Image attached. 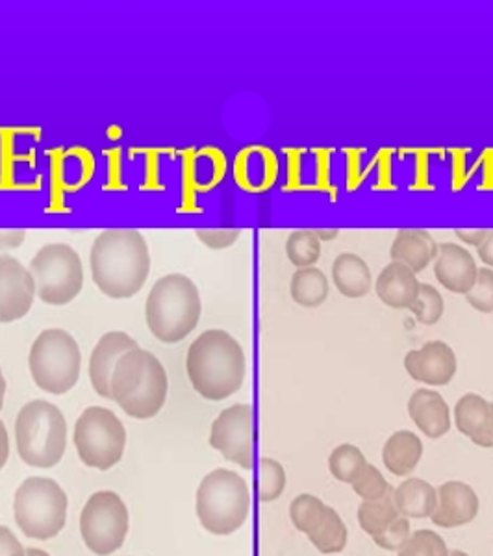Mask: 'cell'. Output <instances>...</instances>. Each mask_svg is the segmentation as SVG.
Returning a JSON list of instances; mask_svg holds the SVG:
<instances>
[{"mask_svg":"<svg viewBox=\"0 0 493 556\" xmlns=\"http://www.w3.org/2000/svg\"><path fill=\"white\" fill-rule=\"evenodd\" d=\"M91 278L110 299L138 295L151 273V251L140 230H104L89 254Z\"/></svg>","mask_w":493,"mask_h":556,"instance_id":"1","label":"cell"},{"mask_svg":"<svg viewBox=\"0 0 493 556\" xmlns=\"http://www.w3.org/2000/svg\"><path fill=\"white\" fill-rule=\"evenodd\" d=\"M186 369L195 392L208 401H225L240 392L246 358L240 342L227 330L210 329L191 343Z\"/></svg>","mask_w":493,"mask_h":556,"instance_id":"2","label":"cell"},{"mask_svg":"<svg viewBox=\"0 0 493 556\" xmlns=\"http://www.w3.org/2000/svg\"><path fill=\"white\" fill-rule=\"evenodd\" d=\"M167 388L164 364L140 348L121 356L110 380L112 401L134 419L159 416L167 399Z\"/></svg>","mask_w":493,"mask_h":556,"instance_id":"3","label":"cell"},{"mask_svg":"<svg viewBox=\"0 0 493 556\" xmlns=\"http://www.w3.org/2000/svg\"><path fill=\"white\" fill-rule=\"evenodd\" d=\"M203 304L195 282L182 273L159 278L147 298L146 319L162 343H178L197 329Z\"/></svg>","mask_w":493,"mask_h":556,"instance_id":"4","label":"cell"},{"mask_svg":"<svg viewBox=\"0 0 493 556\" xmlns=\"http://www.w3.org/2000/svg\"><path fill=\"white\" fill-rule=\"evenodd\" d=\"M15 442L25 464L30 468H54L67 445V421L64 414L43 399L23 406L15 421Z\"/></svg>","mask_w":493,"mask_h":556,"instance_id":"5","label":"cell"},{"mask_svg":"<svg viewBox=\"0 0 493 556\" xmlns=\"http://www.w3.org/2000/svg\"><path fill=\"white\" fill-rule=\"evenodd\" d=\"M251 510V492L240 475L215 469L197 490V516L206 531L228 536L245 523Z\"/></svg>","mask_w":493,"mask_h":556,"instance_id":"6","label":"cell"},{"mask_svg":"<svg viewBox=\"0 0 493 556\" xmlns=\"http://www.w3.org/2000/svg\"><path fill=\"white\" fill-rule=\"evenodd\" d=\"M83 354L75 338L64 329H47L36 338L28 356L30 374L38 388L64 395L80 379Z\"/></svg>","mask_w":493,"mask_h":556,"instance_id":"7","label":"cell"},{"mask_svg":"<svg viewBox=\"0 0 493 556\" xmlns=\"http://www.w3.org/2000/svg\"><path fill=\"white\" fill-rule=\"evenodd\" d=\"M13 513L26 536L51 540L65 527L67 495L52 479L30 477L15 492Z\"/></svg>","mask_w":493,"mask_h":556,"instance_id":"8","label":"cell"},{"mask_svg":"<svg viewBox=\"0 0 493 556\" xmlns=\"http://www.w3.org/2000/svg\"><path fill=\"white\" fill-rule=\"evenodd\" d=\"M36 295L49 306H65L78 298L84 286L80 254L67 243H47L30 262Z\"/></svg>","mask_w":493,"mask_h":556,"instance_id":"9","label":"cell"},{"mask_svg":"<svg viewBox=\"0 0 493 556\" xmlns=\"http://www.w3.org/2000/svg\"><path fill=\"white\" fill-rule=\"evenodd\" d=\"M127 430L114 412L91 406L83 412L75 425V445L80 460L88 468H114L123 458Z\"/></svg>","mask_w":493,"mask_h":556,"instance_id":"10","label":"cell"},{"mask_svg":"<svg viewBox=\"0 0 493 556\" xmlns=\"http://www.w3.org/2000/svg\"><path fill=\"white\" fill-rule=\"evenodd\" d=\"M84 544L91 553L108 556L121 549L128 532V510L115 492H97L80 516Z\"/></svg>","mask_w":493,"mask_h":556,"instance_id":"11","label":"cell"},{"mask_svg":"<svg viewBox=\"0 0 493 556\" xmlns=\"http://www.w3.org/2000/svg\"><path fill=\"white\" fill-rule=\"evenodd\" d=\"M291 523L304 532L323 555L342 553L347 545V527L334 508L311 493H301L290 505Z\"/></svg>","mask_w":493,"mask_h":556,"instance_id":"12","label":"cell"},{"mask_svg":"<svg viewBox=\"0 0 493 556\" xmlns=\"http://www.w3.org/2000/svg\"><path fill=\"white\" fill-rule=\"evenodd\" d=\"M254 442L253 406L238 403L215 417L210 432V445L228 462H235L243 469H253Z\"/></svg>","mask_w":493,"mask_h":556,"instance_id":"13","label":"cell"},{"mask_svg":"<svg viewBox=\"0 0 493 556\" xmlns=\"http://www.w3.org/2000/svg\"><path fill=\"white\" fill-rule=\"evenodd\" d=\"M358 523L380 549L399 551L410 538V521L399 513L393 493L375 501H362Z\"/></svg>","mask_w":493,"mask_h":556,"instance_id":"14","label":"cell"},{"mask_svg":"<svg viewBox=\"0 0 493 556\" xmlns=\"http://www.w3.org/2000/svg\"><path fill=\"white\" fill-rule=\"evenodd\" d=\"M36 280L10 254H0V323L20 321L33 311Z\"/></svg>","mask_w":493,"mask_h":556,"instance_id":"15","label":"cell"},{"mask_svg":"<svg viewBox=\"0 0 493 556\" xmlns=\"http://www.w3.org/2000/svg\"><path fill=\"white\" fill-rule=\"evenodd\" d=\"M456 354L450 343L432 340L419 349H412L405 356L406 374L416 382L427 386H447L455 379Z\"/></svg>","mask_w":493,"mask_h":556,"instance_id":"16","label":"cell"},{"mask_svg":"<svg viewBox=\"0 0 493 556\" xmlns=\"http://www.w3.org/2000/svg\"><path fill=\"white\" fill-rule=\"evenodd\" d=\"M479 508V497L469 484L460 481L443 482L438 488L437 508L430 519L437 527L456 529L471 523L477 518Z\"/></svg>","mask_w":493,"mask_h":556,"instance_id":"17","label":"cell"},{"mask_svg":"<svg viewBox=\"0 0 493 556\" xmlns=\"http://www.w3.org/2000/svg\"><path fill=\"white\" fill-rule=\"evenodd\" d=\"M434 275L445 290L456 295H468L479 275V266L466 247L450 241L438 247Z\"/></svg>","mask_w":493,"mask_h":556,"instance_id":"18","label":"cell"},{"mask_svg":"<svg viewBox=\"0 0 493 556\" xmlns=\"http://www.w3.org/2000/svg\"><path fill=\"white\" fill-rule=\"evenodd\" d=\"M134 349H138V342L119 330L106 332L97 342L91 358H89V380L101 397L112 399L110 380H112L115 366L123 354H127Z\"/></svg>","mask_w":493,"mask_h":556,"instance_id":"19","label":"cell"},{"mask_svg":"<svg viewBox=\"0 0 493 556\" xmlns=\"http://www.w3.org/2000/svg\"><path fill=\"white\" fill-rule=\"evenodd\" d=\"M455 425L475 445L493 447V403L477 393H466L455 405Z\"/></svg>","mask_w":493,"mask_h":556,"instance_id":"20","label":"cell"},{"mask_svg":"<svg viewBox=\"0 0 493 556\" xmlns=\"http://www.w3.org/2000/svg\"><path fill=\"white\" fill-rule=\"evenodd\" d=\"M408 416L425 437L443 438L451 430V410L445 399L434 390L419 388L408 399Z\"/></svg>","mask_w":493,"mask_h":556,"instance_id":"21","label":"cell"},{"mask_svg":"<svg viewBox=\"0 0 493 556\" xmlns=\"http://www.w3.org/2000/svg\"><path fill=\"white\" fill-rule=\"evenodd\" d=\"M418 275L397 262H390L375 280L380 301L393 311H408L419 291Z\"/></svg>","mask_w":493,"mask_h":556,"instance_id":"22","label":"cell"},{"mask_svg":"<svg viewBox=\"0 0 493 556\" xmlns=\"http://www.w3.org/2000/svg\"><path fill=\"white\" fill-rule=\"evenodd\" d=\"M438 247L440 243L427 230H399L390 256L392 262L403 264L418 275L437 260Z\"/></svg>","mask_w":493,"mask_h":556,"instance_id":"23","label":"cell"},{"mask_svg":"<svg viewBox=\"0 0 493 556\" xmlns=\"http://www.w3.org/2000/svg\"><path fill=\"white\" fill-rule=\"evenodd\" d=\"M332 282L343 298H366L374 290V275L366 260L354 253L338 254L332 264Z\"/></svg>","mask_w":493,"mask_h":556,"instance_id":"24","label":"cell"},{"mask_svg":"<svg viewBox=\"0 0 493 556\" xmlns=\"http://www.w3.org/2000/svg\"><path fill=\"white\" fill-rule=\"evenodd\" d=\"M424 458V442L410 430H397L388 438L382 450V462L395 477H408Z\"/></svg>","mask_w":493,"mask_h":556,"instance_id":"25","label":"cell"},{"mask_svg":"<svg viewBox=\"0 0 493 556\" xmlns=\"http://www.w3.org/2000/svg\"><path fill=\"white\" fill-rule=\"evenodd\" d=\"M277 177V160L266 149H246L236 162V178L241 188L262 191L269 188Z\"/></svg>","mask_w":493,"mask_h":556,"instance_id":"26","label":"cell"},{"mask_svg":"<svg viewBox=\"0 0 493 556\" xmlns=\"http://www.w3.org/2000/svg\"><path fill=\"white\" fill-rule=\"evenodd\" d=\"M393 501L405 518H430L437 508L438 490L421 479H408L393 490Z\"/></svg>","mask_w":493,"mask_h":556,"instance_id":"27","label":"cell"},{"mask_svg":"<svg viewBox=\"0 0 493 556\" xmlns=\"http://www.w3.org/2000/svg\"><path fill=\"white\" fill-rule=\"evenodd\" d=\"M290 293L293 303L299 306L319 308L329 299V278L316 266L298 269L291 277Z\"/></svg>","mask_w":493,"mask_h":556,"instance_id":"28","label":"cell"},{"mask_svg":"<svg viewBox=\"0 0 493 556\" xmlns=\"http://www.w3.org/2000/svg\"><path fill=\"white\" fill-rule=\"evenodd\" d=\"M366 466V456L351 443H342L330 453L329 469L336 481L353 484Z\"/></svg>","mask_w":493,"mask_h":556,"instance_id":"29","label":"cell"},{"mask_svg":"<svg viewBox=\"0 0 493 556\" xmlns=\"http://www.w3.org/2000/svg\"><path fill=\"white\" fill-rule=\"evenodd\" d=\"M286 254L298 269L316 266L317 260L321 258V241L317 238L316 230L291 232L286 241Z\"/></svg>","mask_w":493,"mask_h":556,"instance_id":"30","label":"cell"},{"mask_svg":"<svg viewBox=\"0 0 493 556\" xmlns=\"http://www.w3.org/2000/svg\"><path fill=\"white\" fill-rule=\"evenodd\" d=\"M408 311L414 314L421 325H437L442 319L443 311H445V301L442 293L432 285H419L418 298L414 301Z\"/></svg>","mask_w":493,"mask_h":556,"instance_id":"31","label":"cell"},{"mask_svg":"<svg viewBox=\"0 0 493 556\" xmlns=\"http://www.w3.org/2000/svg\"><path fill=\"white\" fill-rule=\"evenodd\" d=\"M286 488V471L279 462L262 458L258 466V497L262 503L279 500Z\"/></svg>","mask_w":493,"mask_h":556,"instance_id":"32","label":"cell"},{"mask_svg":"<svg viewBox=\"0 0 493 556\" xmlns=\"http://www.w3.org/2000/svg\"><path fill=\"white\" fill-rule=\"evenodd\" d=\"M397 556H450V549L438 532L421 529L412 532Z\"/></svg>","mask_w":493,"mask_h":556,"instance_id":"33","label":"cell"},{"mask_svg":"<svg viewBox=\"0 0 493 556\" xmlns=\"http://www.w3.org/2000/svg\"><path fill=\"white\" fill-rule=\"evenodd\" d=\"M351 486H353L354 493L361 495L364 501L380 500L388 493H393L392 484L387 482L384 475L380 473L379 469L371 464H367L366 469L356 477V481Z\"/></svg>","mask_w":493,"mask_h":556,"instance_id":"34","label":"cell"},{"mask_svg":"<svg viewBox=\"0 0 493 556\" xmlns=\"http://www.w3.org/2000/svg\"><path fill=\"white\" fill-rule=\"evenodd\" d=\"M466 299L473 311L481 312V314H493V269L479 267L477 280Z\"/></svg>","mask_w":493,"mask_h":556,"instance_id":"35","label":"cell"},{"mask_svg":"<svg viewBox=\"0 0 493 556\" xmlns=\"http://www.w3.org/2000/svg\"><path fill=\"white\" fill-rule=\"evenodd\" d=\"M195 236L212 251H223L240 240L241 230H197Z\"/></svg>","mask_w":493,"mask_h":556,"instance_id":"36","label":"cell"},{"mask_svg":"<svg viewBox=\"0 0 493 556\" xmlns=\"http://www.w3.org/2000/svg\"><path fill=\"white\" fill-rule=\"evenodd\" d=\"M0 556H26L20 540L7 527H0Z\"/></svg>","mask_w":493,"mask_h":556,"instance_id":"37","label":"cell"},{"mask_svg":"<svg viewBox=\"0 0 493 556\" xmlns=\"http://www.w3.org/2000/svg\"><path fill=\"white\" fill-rule=\"evenodd\" d=\"M25 240V230H0V251L20 249Z\"/></svg>","mask_w":493,"mask_h":556,"instance_id":"38","label":"cell"},{"mask_svg":"<svg viewBox=\"0 0 493 556\" xmlns=\"http://www.w3.org/2000/svg\"><path fill=\"white\" fill-rule=\"evenodd\" d=\"M455 235L466 245L481 247L482 241L486 240L488 230H456Z\"/></svg>","mask_w":493,"mask_h":556,"instance_id":"39","label":"cell"},{"mask_svg":"<svg viewBox=\"0 0 493 556\" xmlns=\"http://www.w3.org/2000/svg\"><path fill=\"white\" fill-rule=\"evenodd\" d=\"M477 251L482 264L493 269V230H488L486 240L482 241L481 247H477Z\"/></svg>","mask_w":493,"mask_h":556,"instance_id":"40","label":"cell"},{"mask_svg":"<svg viewBox=\"0 0 493 556\" xmlns=\"http://www.w3.org/2000/svg\"><path fill=\"white\" fill-rule=\"evenodd\" d=\"M10 456V438H8L7 425L0 421V469L7 466Z\"/></svg>","mask_w":493,"mask_h":556,"instance_id":"41","label":"cell"},{"mask_svg":"<svg viewBox=\"0 0 493 556\" xmlns=\"http://www.w3.org/2000/svg\"><path fill=\"white\" fill-rule=\"evenodd\" d=\"M316 236L319 241H332L340 236V230H316Z\"/></svg>","mask_w":493,"mask_h":556,"instance_id":"42","label":"cell"},{"mask_svg":"<svg viewBox=\"0 0 493 556\" xmlns=\"http://www.w3.org/2000/svg\"><path fill=\"white\" fill-rule=\"evenodd\" d=\"M4 395H7V380H4L2 367H0V410H2V406H4Z\"/></svg>","mask_w":493,"mask_h":556,"instance_id":"43","label":"cell"},{"mask_svg":"<svg viewBox=\"0 0 493 556\" xmlns=\"http://www.w3.org/2000/svg\"><path fill=\"white\" fill-rule=\"evenodd\" d=\"M26 556H49V553H45L41 549H28L26 551Z\"/></svg>","mask_w":493,"mask_h":556,"instance_id":"44","label":"cell"},{"mask_svg":"<svg viewBox=\"0 0 493 556\" xmlns=\"http://www.w3.org/2000/svg\"><path fill=\"white\" fill-rule=\"evenodd\" d=\"M450 556H469L468 553H464V551H451Z\"/></svg>","mask_w":493,"mask_h":556,"instance_id":"45","label":"cell"}]
</instances>
